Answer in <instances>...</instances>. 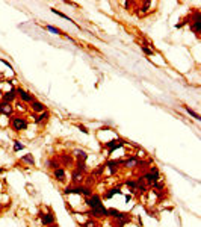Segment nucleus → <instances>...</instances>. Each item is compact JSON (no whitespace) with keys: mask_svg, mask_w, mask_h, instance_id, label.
I'll return each mask as SVG.
<instances>
[{"mask_svg":"<svg viewBox=\"0 0 201 227\" xmlns=\"http://www.w3.org/2000/svg\"><path fill=\"white\" fill-rule=\"evenodd\" d=\"M126 185H127L129 188H136V186H138V182H133V180H127V182H126Z\"/></svg>","mask_w":201,"mask_h":227,"instance_id":"23","label":"nucleus"},{"mask_svg":"<svg viewBox=\"0 0 201 227\" xmlns=\"http://www.w3.org/2000/svg\"><path fill=\"white\" fill-rule=\"evenodd\" d=\"M73 182H74V183H82V182H83V174H82L80 171L74 170V171H73Z\"/></svg>","mask_w":201,"mask_h":227,"instance_id":"14","label":"nucleus"},{"mask_svg":"<svg viewBox=\"0 0 201 227\" xmlns=\"http://www.w3.org/2000/svg\"><path fill=\"white\" fill-rule=\"evenodd\" d=\"M30 108H32L33 112H44V109H46L44 104H42L41 102H37V100H32L30 102Z\"/></svg>","mask_w":201,"mask_h":227,"instance_id":"9","label":"nucleus"},{"mask_svg":"<svg viewBox=\"0 0 201 227\" xmlns=\"http://www.w3.org/2000/svg\"><path fill=\"white\" fill-rule=\"evenodd\" d=\"M115 194H121V191H119V188H112V189H109V192H106V198H112Z\"/></svg>","mask_w":201,"mask_h":227,"instance_id":"17","label":"nucleus"},{"mask_svg":"<svg viewBox=\"0 0 201 227\" xmlns=\"http://www.w3.org/2000/svg\"><path fill=\"white\" fill-rule=\"evenodd\" d=\"M185 109H186V112L189 114V115H192V117H194V118H197V120H200V115H198V114H197V112H194V111H192L190 108H188V106H185Z\"/></svg>","mask_w":201,"mask_h":227,"instance_id":"22","label":"nucleus"},{"mask_svg":"<svg viewBox=\"0 0 201 227\" xmlns=\"http://www.w3.org/2000/svg\"><path fill=\"white\" fill-rule=\"evenodd\" d=\"M23 148H24V145L20 141H14V152H20V150H23Z\"/></svg>","mask_w":201,"mask_h":227,"instance_id":"20","label":"nucleus"},{"mask_svg":"<svg viewBox=\"0 0 201 227\" xmlns=\"http://www.w3.org/2000/svg\"><path fill=\"white\" fill-rule=\"evenodd\" d=\"M153 188H157V189H162V188H163V185H162V183H153Z\"/></svg>","mask_w":201,"mask_h":227,"instance_id":"29","label":"nucleus"},{"mask_svg":"<svg viewBox=\"0 0 201 227\" xmlns=\"http://www.w3.org/2000/svg\"><path fill=\"white\" fill-rule=\"evenodd\" d=\"M64 162H65V164L71 162V156H70V158H68V156H64Z\"/></svg>","mask_w":201,"mask_h":227,"instance_id":"30","label":"nucleus"},{"mask_svg":"<svg viewBox=\"0 0 201 227\" xmlns=\"http://www.w3.org/2000/svg\"><path fill=\"white\" fill-rule=\"evenodd\" d=\"M74 153H76V156H77V159H79V161H80V162H85L86 159H88V154H86L85 152H80V150H76Z\"/></svg>","mask_w":201,"mask_h":227,"instance_id":"16","label":"nucleus"},{"mask_svg":"<svg viewBox=\"0 0 201 227\" xmlns=\"http://www.w3.org/2000/svg\"><path fill=\"white\" fill-rule=\"evenodd\" d=\"M2 173H5V170H3V168H0V174H2Z\"/></svg>","mask_w":201,"mask_h":227,"instance_id":"31","label":"nucleus"},{"mask_svg":"<svg viewBox=\"0 0 201 227\" xmlns=\"http://www.w3.org/2000/svg\"><path fill=\"white\" fill-rule=\"evenodd\" d=\"M47 118H48V114H47V112H41V115L35 118V123L39 124V123H42L44 120H47Z\"/></svg>","mask_w":201,"mask_h":227,"instance_id":"18","label":"nucleus"},{"mask_svg":"<svg viewBox=\"0 0 201 227\" xmlns=\"http://www.w3.org/2000/svg\"><path fill=\"white\" fill-rule=\"evenodd\" d=\"M0 114H3V115H8V117H9L11 114H12L11 104L6 103V102H0Z\"/></svg>","mask_w":201,"mask_h":227,"instance_id":"7","label":"nucleus"},{"mask_svg":"<svg viewBox=\"0 0 201 227\" xmlns=\"http://www.w3.org/2000/svg\"><path fill=\"white\" fill-rule=\"evenodd\" d=\"M51 12H53V14H58L59 17H62V18H67V20H68V17H67L65 14H62V12H59V11H56V9H51Z\"/></svg>","mask_w":201,"mask_h":227,"instance_id":"25","label":"nucleus"},{"mask_svg":"<svg viewBox=\"0 0 201 227\" xmlns=\"http://www.w3.org/2000/svg\"><path fill=\"white\" fill-rule=\"evenodd\" d=\"M142 50H144V53H147V55H153V50L147 49V47H142Z\"/></svg>","mask_w":201,"mask_h":227,"instance_id":"28","label":"nucleus"},{"mask_svg":"<svg viewBox=\"0 0 201 227\" xmlns=\"http://www.w3.org/2000/svg\"><path fill=\"white\" fill-rule=\"evenodd\" d=\"M15 97H17V90H11L9 92H5L3 94V102L11 103V102L15 100Z\"/></svg>","mask_w":201,"mask_h":227,"instance_id":"10","label":"nucleus"},{"mask_svg":"<svg viewBox=\"0 0 201 227\" xmlns=\"http://www.w3.org/2000/svg\"><path fill=\"white\" fill-rule=\"evenodd\" d=\"M48 227H58L56 224H51V226H48Z\"/></svg>","mask_w":201,"mask_h":227,"instance_id":"32","label":"nucleus"},{"mask_svg":"<svg viewBox=\"0 0 201 227\" xmlns=\"http://www.w3.org/2000/svg\"><path fill=\"white\" fill-rule=\"evenodd\" d=\"M108 216H113V218H117V220H123V218H129V214L119 212L117 209H108Z\"/></svg>","mask_w":201,"mask_h":227,"instance_id":"6","label":"nucleus"},{"mask_svg":"<svg viewBox=\"0 0 201 227\" xmlns=\"http://www.w3.org/2000/svg\"><path fill=\"white\" fill-rule=\"evenodd\" d=\"M46 29H47V30H50V32H55V33H60V30H59V29H56V27H53V26H47Z\"/></svg>","mask_w":201,"mask_h":227,"instance_id":"24","label":"nucleus"},{"mask_svg":"<svg viewBox=\"0 0 201 227\" xmlns=\"http://www.w3.org/2000/svg\"><path fill=\"white\" fill-rule=\"evenodd\" d=\"M11 124L12 127L17 130V132H21V130H26L27 129V121L21 117H12L11 118Z\"/></svg>","mask_w":201,"mask_h":227,"instance_id":"2","label":"nucleus"},{"mask_svg":"<svg viewBox=\"0 0 201 227\" xmlns=\"http://www.w3.org/2000/svg\"><path fill=\"white\" fill-rule=\"evenodd\" d=\"M76 165H77V168H76V170H77V171H80V173H83V171L86 170V165H85V162L77 161V164H76Z\"/></svg>","mask_w":201,"mask_h":227,"instance_id":"21","label":"nucleus"},{"mask_svg":"<svg viewBox=\"0 0 201 227\" xmlns=\"http://www.w3.org/2000/svg\"><path fill=\"white\" fill-rule=\"evenodd\" d=\"M77 127H79V129H80V130H82V132H83V133H86V135H88V133H89V130H88V129H86L85 126H82V124H79Z\"/></svg>","mask_w":201,"mask_h":227,"instance_id":"26","label":"nucleus"},{"mask_svg":"<svg viewBox=\"0 0 201 227\" xmlns=\"http://www.w3.org/2000/svg\"><path fill=\"white\" fill-rule=\"evenodd\" d=\"M55 177H56L59 182H64V180H65V170H64V168H56V170H55Z\"/></svg>","mask_w":201,"mask_h":227,"instance_id":"13","label":"nucleus"},{"mask_svg":"<svg viewBox=\"0 0 201 227\" xmlns=\"http://www.w3.org/2000/svg\"><path fill=\"white\" fill-rule=\"evenodd\" d=\"M142 179H145L150 185H153V183H156L157 180H159V176H154V174H151V173H147V174H144V176H141Z\"/></svg>","mask_w":201,"mask_h":227,"instance_id":"11","label":"nucleus"},{"mask_svg":"<svg viewBox=\"0 0 201 227\" xmlns=\"http://www.w3.org/2000/svg\"><path fill=\"white\" fill-rule=\"evenodd\" d=\"M38 216L41 218V223L44 224V226H51V224L55 223V216H53V214H42V212H39Z\"/></svg>","mask_w":201,"mask_h":227,"instance_id":"5","label":"nucleus"},{"mask_svg":"<svg viewBox=\"0 0 201 227\" xmlns=\"http://www.w3.org/2000/svg\"><path fill=\"white\" fill-rule=\"evenodd\" d=\"M21 161H23V162H27L29 165H33V164H35V159L32 158L30 154H27V156H23V158H21Z\"/></svg>","mask_w":201,"mask_h":227,"instance_id":"19","label":"nucleus"},{"mask_svg":"<svg viewBox=\"0 0 201 227\" xmlns=\"http://www.w3.org/2000/svg\"><path fill=\"white\" fill-rule=\"evenodd\" d=\"M123 162H124V161H109V162L106 164V167H109L112 173H115L117 167H118V165H121V164H123Z\"/></svg>","mask_w":201,"mask_h":227,"instance_id":"15","label":"nucleus"},{"mask_svg":"<svg viewBox=\"0 0 201 227\" xmlns=\"http://www.w3.org/2000/svg\"><path fill=\"white\" fill-rule=\"evenodd\" d=\"M124 142L123 141H119V139H113V141H109V142H106V147H108V150H109V153H112L115 148H118V147H121Z\"/></svg>","mask_w":201,"mask_h":227,"instance_id":"8","label":"nucleus"},{"mask_svg":"<svg viewBox=\"0 0 201 227\" xmlns=\"http://www.w3.org/2000/svg\"><path fill=\"white\" fill-rule=\"evenodd\" d=\"M17 94H18L20 97H21V100H23V102H32V100H33V99H32V95H29L27 92H26L24 90H21V88L17 90Z\"/></svg>","mask_w":201,"mask_h":227,"instance_id":"12","label":"nucleus"},{"mask_svg":"<svg viewBox=\"0 0 201 227\" xmlns=\"http://www.w3.org/2000/svg\"><path fill=\"white\" fill-rule=\"evenodd\" d=\"M86 204H88L91 209H94V207H98V206H101L103 203H101V197L98 195V194H92L89 198H86V202H85Z\"/></svg>","mask_w":201,"mask_h":227,"instance_id":"4","label":"nucleus"},{"mask_svg":"<svg viewBox=\"0 0 201 227\" xmlns=\"http://www.w3.org/2000/svg\"><path fill=\"white\" fill-rule=\"evenodd\" d=\"M118 227H123V226H118Z\"/></svg>","mask_w":201,"mask_h":227,"instance_id":"33","label":"nucleus"},{"mask_svg":"<svg viewBox=\"0 0 201 227\" xmlns=\"http://www.w3.org/2000/svg\"><path fill=\"white\" fill-rule=\"evenodd\" d=\"M88 215H91V216H95V218L108 216V209H106V207H104V206L101 204V206H98V207H94V209H91V211L88 212Z\"/></svg>","mask_w":201,"mask_h":227,"instance_id":"3","label":"nucleus"},{"mask_svg":"<svg viewBox=\"0 0 201 227\" xmlns=\"http://www.w3.org/2000/svg\"><path fill=\"white\" fill-rule=\"evenodd\" d=\"M64 194H83L86 197H91L92 191L89 186H68V188H65Z\"/></svg>","mask_w":201,"mask_h":227,"instance_id":"1","label":"nucleus"},{"mask_svg":"<svg viewBox=\"0 0 201 227\" xmlns=\"http://www.w3.org/2000/svg\"><path fill=\"white\" fill-rule=\"evenodd\" d=\"M83 227H95V223H94L92 220H89V221H88V223H86V224H85Z\"/></svg>","mask_w":201,"mask_h":227,"instance_id":"27","label":"nucleus"}]
</instances>
